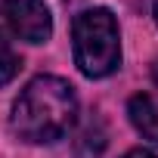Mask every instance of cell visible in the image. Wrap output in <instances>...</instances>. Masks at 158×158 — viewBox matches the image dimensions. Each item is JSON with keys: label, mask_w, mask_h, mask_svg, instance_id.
<instances>
[{"label": "cell", "mask_w": 158, "mask_h": 158, "mask_svg": "<svg viewBox=\"0 0 158 158\" xmlns=\"http://www.w3.org/2000/svg\"><path fill=\"white\" fill-rule=\"evenodd\" d=\"M155 84H158V65H155Z\"/></svg>", "instance_id": "9"}, {"label": "cell", "mask_w": 158, "mask_h": 158, "mask_svg": "<svg viewBox=\"0 0 158 158\" xmlns=\"http://www.w3.org/2000/svg\"><path fill=\"white\" fill-rule=\"evenodd\" d=\"M127 115H130V124L136 127V133L158 146V99L152 93H136L127 102Z\"/></svg>", "instance_id": "4"}, {"label": "cell", "mask_w": 158, "mask_h": 158, "mask_svg": "<svg viewBox=\"0 0 158 158\" xmlns=\"http://www.w3.org/2000/svg\"><path fill=\"white\" fill-rule=\"evenodd\" d=\"M71 44H74V65L87 77H109L121 65L118 22L102 6H93L74 16Z\"/></svg>", "instance_id": "2"}, {"label": "cell", "mask_w": 158, "mask_h": 158, "mask_svg": "<svg viewBox=\"0 0 158 158\" xmlns=\"http://www.w3.org/2000/svg\"><path fill=\"white\" fill-rule=\"evenodd\" d=\"M155 22H158V0H155Z\"/></svg>", "instance_id": "8"}, {"label": "cell", "mask_w": 158, "mask_h": 158, "mask_svg": "<svg viewBox=\"0 0 158 158\" xmlns=\"http://www.w3.org/2000/svg\"><path fill=\"white\" fill-rule=\"evenodd\" d=\"M77 155L81 158H99L102 149H106V130L99 127V121H87L77 133V143H74Z\"/></svg>", "instance_id": "5"}, {"label": "cell", "mask_w": 158, "mask_h": 158, "mask_svg": "<svg viewBox=\"0 0 158 158\" xmlns=\"http://www.w3.org/2000/svg\"><path fill=\"white\" fill-rule=\"evenodd\" d=\"M19 71H22V59H19V53L13 50V44L6 40V34L0 31V87L10 84Z\"/></svg>", "instance_id": "6"}, {"label": "cell", "mask_w": 158, "mask_h": 158, "mask_svg": "<svg viewBox=\"0 0 158 158\" xmlns=\"http://www.w3.org/2000/svg\"><path fill=\"white\" fill-rule=\"evenodd\" d=\"M77 118L74 87L62 77L40 74L19 93L13 106V130L28 143H56L62 139Z\"/></svg>", "instance_id": "1"}, {"label": "cell", "mask_w": 158, "mask_h": 158, "mask_svg": "<svg viewBox=\"0 0 158 158\" xmlns=\"http://www.w3.org/2000/svg\"><path fill=\"white\" fill-rule=\"evenodd\" d=\"M124 158H158L155 152H149V149H133V152H127Z\"/></svg>", "instance_id": "7"}, {"label": "cell", "mask_w": 158, "mask_h": 158, "mask_svg": "<svg viewBox=\"0 0 158 158\" xmlns=\"http://www.w3.org/2000/svg\"><path fill=\"white\" fill-rule=\"evenodd\" d=\"M6 22L16 37L28 44H44L53 34V16L44 0H6L3 3Z\"/></svg>", "instance_id": "3"}]
</instances>
